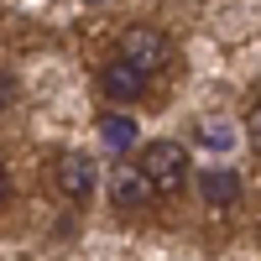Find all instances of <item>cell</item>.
Instances as JSON below:
<instances>
[{"label": "cell", "mask_w": 261, "mask_h": 261, "mask_svg": "<svg viewBox=\"0 0 261 261\" xmlns=\"http://www.w3.org/2000/svg\"><path fill=\"white\" fill-rule=\"evenodd\" d=\"M0 204H6V162H0Z\"/></svg>", "instance_id": "10"}, {"label": "cell", "mask_w": 261, "mask_h": 261, "mask_svg": "<svg viewBox=\"0 0 261 261\" xmlns=\"http://www.w3.org/2000/svg\"><path fill=\"white\" fill-rule=\"evenodd\" d=\"M199 193H204L209 209H230L235 199H241V178H235L230 167H214V172H204V178H199Z\"/></svg>", "instance_id": "6"}, {"label": "cell", "mask_w": 261, "mask_h": 261, "mask_svg": "<svg viewBox=\"0 0 261 261\" xmlns=\"http://www.w3.org/2000/svg\"><path fill=\"white\" fill-rule=\"evenodd\" d=\"M84 6H105V0H84Z\"/></svg>", "instance_id": "11"}, {"label": "cell", "mask_w": 261, "mask_h": 261, "mask_svg": "<svg viewBox=\"0 0 261 261\" xmlns=\"http://www.w3.org/2000/svg\"><path fill=\"white\" fill-rule=\"evenodd\" d=\"M11 99H16V79L0 73V110H11Z\"/></svg>", "instance_id": "9"}, {"label": "cell", "mask_w": 261, "mask_h": 261, "mask_svg": "<svg viewBox=\"0 0 261 261\" xmlns=\"http://www.w3.org/2000/svg\"><path fill=\"white\" fill-rule=\"evenodd\" d=\"M141 178L157 188V193H178L183 183H188V146L183 141H146V151H141Z\"/></svg>", "instance_id": "1"}, {"label": "cell", "mask_w": 261, "mask_h": 261, "mask_svg": "<svg viewBox=\"0 0 261 261\" xmlns=\"http://www.w3.org/2000/svg\"><path fill=\"white\" fill-rule=\"evenodd\" d=\"M53 183H58V193H63L68 204H89V199H94V183H99L94 157H84V151H58Z\"/></svg>", "instance_id": "3"}, {"label": "cell", "mask_w": 261, "mask_h": 261, "mask_svg": "<svg viewBox=\"0 0 261 261\" xmlns=\"http://www.w3.org/2000/svg\"><path fill=\"white\" fill-rule=\"evenodd\" d=\"M246 141L261 151V105H251V115H246Z\"/></svg>", "instance_id": "8"}, {"label": "cell", "mask_w": 261, "mask_h": 261, "mask_svg": "<svg viewBox=\"0 0 261 261\" xmlns=\"http://www.w3.org/2000/svg\"><path fill=\"white\" fill-rule=\"evenodd\" d=\"M99 89H105V99H120V105H130V99H141L146 94V73H136L130 63H105V73H99Z\"/></svg>", "instance_id": "5"}, {"label": "cell", "mask_w": 261, "mask_h": 261, "mask_svg": "<svg viewBox=\"0 0 261 261\" xmlns=\"http://www.w3.org/2000/svg\"><path fill=\"white\" fill-rule=\"evenodd\" d=\"M99 141L105 146H130V141H136V120H130V115H120V110H105L99 115Z\"/></svg>", "instance_id": "7"}, {"label": "cell", "mask_w": 261, "mask_h": 261, "mask_svg": "<svg viewBox=\"0 0 261 261\" xmlns=\"http://www.w3.org/2000/svg\"><path fill=\"white\" fill-rule=\"evenodd\" d=\"M167 58H172V42H167V32H157V27H125V37H120V63H130L136 73H162L167 68Z\"/></svg>", "instance_id": "2"}, {"label": "cell", "mask_w": 261, "mask_h": 261, "mask_svg": "<svg viewBox=\"0 0 261 261\" xmlns=\"http://www.w3.org/2000/svg\"><path fill=\"white\" fill-rule=\"evenodd\" d=\"M151 199H157V188H151L146 178H141V167H115V178H110V204L120 209V214H141V209H151Z\"/></svg>", "instance_id": "4"}]
</instances>
